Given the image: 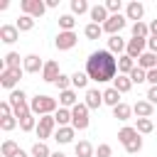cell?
I'll return each instance as SVG.
<instances>
[{"label":"cell","instance_id":"obj_3","mask_svg":"<svg viewBox=\"0 0 157 157\" xmlns=\"http://www.w3.org/2000/svg\"><path fill=\"white\" fill-rule=\"evenodd\" d=\"M29 110L34 113V115H52V110H56V98H52V96H34L32 101H29Z\"/></svg>","mask_w":157,"mask_h":157},{"label":"cell","instance_id":"obj_17","mask_svg":"<svg viewBox=\"0 0 157 157\" xmlns=\"http://www.w3.org/2000/svg\"><path fill=\"white\" fill-rule=\"evenodd\" d=\"M39 69H44L42 59H39L37 54H27V56H25V71H29V74H37Z\"/></svg>","mask_w":157,"mask_h":157},{"label":"cell","instance_id":"obj_18","mask_svg":"<svg viewBox=\"0 0 157 157\" xmlns=\"http://www.w3.org/2000/svg\"><path fill=\"white\" fill-rule=\"evenodd\" d=\"M152 108H155V105H152L150 101H137V103L132 105V113H135L137 118H150V115H152Z\"/></svg>","mask_w":157,"mask_h":157},{"label":"cell","instance_id":"obj_24","mask_svg":"<svg viewBox=\"0 0 157 157\" xmlns=\"http://www.w3.org/2000/svg\"><path fill=\"white\" fill-rule=\"evenodd\" d=\"M113 115H115L118 120H130V115H132V105H128V103H118V105L113 108Z\"/></svg>","mask_w":157,"mask_h":157},{"label":"cell","instance_id":"obj_26","mask_svg":"<svg viewBox=\"0 0 157 157\" xmlns=\"http://www.w3.org/2000/svg\"><path fill=\"white\" fill-rule=\"evenodd\" d=\"M54 118H56V125H59V128H66V125L71 123V108H59V110L54 113Z\"/></svg>","mask_w":157,"mask_h":157},{"label":"cell","instance_id":"obj_19","mask_svg":"<svg viewBox=\"0 0 157 157\" xmlns=\"http://www.w3.org/2000/svg\"><path fill=\"white\" fill-rule=\"evenodd\" d=\"M137 66H140V69H145V71H150V69H157V54H152V52H145V54L137 59Z\"/></svg>","mask_w":157,"mask_h":157},{"label":"cell","instance_id":"obj_7","mask_svg":"<svg viewBox=\"0 0 157 157\" xmlns=\"http://www.w3.org/2000/svg\"><path fill=\"white\" fill-rule=\"evenodd\" d=\"M20 5H22V12L29 15V17H42L44 10H47V5L42 0H22Z\"/></svg>","mask_w":157,"mask_h":157},{"label":"cell","instance_id":"obj_25","mask_svg":"<svg viewBox=\"0 0 157 157\" xmlns=\"http://www.w3.org/2000/svg\"><path fill=\"white\" fill-rule=\"evenodd\" d=\"M142 15H145V7H142V2H137V0H135V2H130V5H128V17H130V20L140 22V17H142Z\"/></svg>","mask_w":157,"mask_h":157},{"label":"cell","instance_id":"obj_14","mask_svg":"<svg viewBox=\"0 0 157 157\" xmlns=\"http://www.w3.org/2000/svg\"><path fill=\"white\" fill-rule=\"evenodd\" d=\"M88 108H101L103 105V93L98 91V88H88L86 91V101H83Z\"/></svg>","mask_w":157,"mask_h":157},{"label":"cell","instance_id":"obj_43","mask_svg":"<svg viewBox=\"0 0 157 157\" xmlns=\"http://www.w3.org/2000/svg\"><path fill=\"white\" fill-rule=\"evenodd\" d=\"M69 86H71V76L61 74V76L56 78V88H59V91H69Z\"/></svg>","mask_w":157,"mask_h":157},{"label":"cell","instance_id":"obj_29","mask_svg":"<svg viewBox=\"0 0 157 157\" xmlns=\"http://www.w3.org/2000/svg\"><path fill=\"white\" fill-rule=\"evenodd\" d=\"M71 140H74V128H71V125H66V128H59V130H56V142L66 145V142H71Z\"/></svg>","mask_w":157,"mask_h":157},{"label":"cell","instance_id":"obj_46","mask_svg":"<svg viewBox=\"0 0 157 157\" xmlns=\"http://www.w3.org/2000/svg\"><path fill=\"white\" fill-rule=\"evenodd\" d=\"M147 101L155 105L157 103V86H150V91H147Z\"/></svg>","mask_w":157,"mask_h":157},{"label":"cell","instance_id":"obj_28","mask_svg":"<svg viewBox=\"0 0 157 157\" xmlns=\"http://www.w3.org/2000/svg\"><path fill=\"white\" fill-rule=\"evenodd\" d=\"M17 123H20V130H25V132H29V130H37V123H34V113H27V115H22Z\"/></svg>","mask_w":157,"mask_h":157},{"label":"cell","instance_id":"obj_40","mask_svg":"<svg viewBox=\"0 0 157 157\" xmlns=\"http://www.w3.org/2000/svg\"><path fill=\"white\" fill-rule=\"evenodd\" d=\"M71 10H74L76 15H83L86 10L91 12V7H88V2H86V0H71Z\"/></svg>","mask_w":157,"mask_h":157},{"label":"cell","instance_id":"obj_49","mask_svg":"<svg viewBox=\"0 0 157 157\" xmlns=\"http://www.w3.org/2000/svg\"><path fill=\"white\" fill-rule=\"evenodd\" d=\"M150 37H157V20L150 22Z\"/></svg>","mask_w":157,"mask_h":157},{"label":"cell","instance_id":"obj_10","mask_svg":"<svg viewBox=\"0 0 157 157\" xmlns=\"http://www.w3.org/2000/svg\"><path fill=\"white\" fill-rule=\"evenodd\" d=\"M123 27H125V17H123V15H110L108 22L103 25V32H108V34L113 37V34H120Z\"/></svg>","mask_w":157,"mask_h":157},{"label":"cell","instance_id":"obj_33","mask_svg":"<svg viewBox=\"0 0 157 157\" xmlns=\"http://www.w3.org/2000/svg\"><path fill=\"white\" fill-rule=\"evenodd\" d=\"M74 25H76L74 15H61V17H59V27H61V32H74Z\"/></svg>","mask_w":157,"mask_h":157},{"label":"cell","instance_id":"obj_23","mask_svg":"<svg viewBox=\"0 0 157 157\" xmlns=\"http://www.w3.org/2000/svg\"><path fill=\"white\" fill-rule=\"evenodd\" d=\"M135 69V61H132V56H128V54H123L120 59H118V71L123 74V76H128L130 71Z\"/></svg>","mask_w":157,"mask_h":157},{"label":"cell","instance_id":"obj_13","mask_svg":"<svg viewBox=\"0 0 157 157\" xmlns=\"http://www.w3.org/2000/svg\"><path fill=\"white\" fill-rule=\"evenodd\" d=\"M17 37H20V29H17V25H2L0 27V39L2 42H17Z\"/></svg>","mask_w":157,"mask_h":157},{"label":"cell","instance_id":"obj_27","mask_svg":"<svg viewBox=\"0 0 157 157\" xmlns=\"http://www.w3.org/2000/svg\"><path fill=\"white\" fill-rule=\"evenodd\" d=\"M115 83H113V88H118L120 93H125V91H130L132 88V81H130V76H123V74H118V78H113Z\"/></svg>","mask_w":157,"mask_h":157},{"label":"cell","instance_id":"obj_31","mask_svg":"<svg viewBox=\"0 0 157 157\" xmlns=\"http://www.w3.org/2000/svg\"><path fill=\"white\" fill-rule=\"evenodd\" d=\"M135 130H137L140 135H147V132H152V130H155V123H152L150 118H137V125H135Z\"/></svg>","mask_w":157,"mask_h":157},{"label":"cell","instance_id":"obj_9","mask_svg":"<svg viewBox=\"0 0 157 157\" xmlns=\"http://www.w3.org/2000/svg\"><path fill=\"white\" fill-rule=\"evenodd\" d=\"M20 76H22V69H2L0 71V86L2 88H12Z\"/></svg>","mask_w":157,"mask_h":157},{"label":"cell","instance_id":"obj_1","mask_svg":"<svg viewBox=\"0 0 157 157\" xmlns=\"http://www.w3.org/2000/svg\"><path fill=\"white\" fill-rule=\"evenodd\" d=\"M115 69H118V61L108 49H98V52L88 54V59H86V74H88V78H93L98 83L115 78Z\"/></svg>","mask_w":157,"mask_h":157},{"label":"cell","instance_id":"obj_22","mask_svg":"<svg viewBox=\"0 0 157 157\" xmlns=\"http://www.w3.org/2000/svg\"><path fill=\"white\" fill-rule=\"evenodd\" d=\"M103 103H108V105H113V108H115L118 103H123V101H120V91L113 88V86L105 88V91H103Z\"/></svg>","mask_w":157,"mask_h":157},{"label":"cell","instance_id":"obj_11","mask_svg":"<svg viewBox=\"0 0 157 157\" xmlns=\"http://www.w3.org/2000/svg\"><path fill=\"white\" fill-rule=\"evenodd\" d=\"M61 76V69L56 61H44V69H42V78L49 81V83H56V78Z\"/></svg>","mask_w":157,"mask_h":157},{"label":"cell","instance_id":"obj_36","mask_svg":"<svg viewBox=\"0 0 157 157\" xmlns=\"http://www.w3.org/2000/svg\"><path fill=\"white\" fill-rule=\"evenodd\" d=\"M128 76H130V81H132V83H142V81H147V71H145V69H140L137 64H135V69H132Z\"/></svg>","mask_w":157,"mask_h":157},{"label":"cell","instance_id":"obj_16","mask_svg":"<svg viewBox=\"0 0 157 157\" xmlns=\"http://www.w3.org/2000/svg\"><path fill=\"white\" fill-rule=\"evenodd\" d=\"M128 49V42L120 37V34H113L110 39H108V52L110 54H120V52H125Z\"/></svg>","mask_w":157,"mask_h":157},{"label":"cell","instance_id":"obj_39","mask_svg":"<svg viewBox=\"0 0 157 157\" xmlns=\"http://www.w3.org/2000/svg\"><path fill=\"white\" fill-rule=\"evenodd\" d=\"M5 69H20V54L17 52H7L5 54Z\"/></svg>","mask_w":157,"mask_h":157},{"label":"cell","instance_id":"obj_38","mask_svg":"<svg viewBox=\"0 0 157 157\" xmlns=\"http://www.w3.org/2000/svg\"><path fill=\"white\" fill-rule=\"evenodd\" d=\"M32 157H52L47 142H34V145H32Z\"/></svg>","mask_w":157,"mask_h":157},{"label":"cell","instance_id":"obj_15","mask_svg":"<svg viewBox=\"0 0 157 157\" xmlns=\"http://www.w3.org/2000/svg\"><path fill=\"white\" fill-rule=\"evenodd\" d=\"M108 10H105V5H93L91 7V20L96 22V25H105L108 22Z\"/></svg>","mask_w":157,"mask_h":157},{"label":"cell","instance_id":"obj_5","mask_svg":"<svg viewBox=\"0 0 157 157\" xmlns=\"http://www.w3.org/2000/svg\"><path fill=\"white\" fill-rule=\"evenodd\" d=\"M71 128L74 130H86L88 128V105L86 103H76L71 108Z\"/></svg>","mask_w":157,"mask_h":157},{"label":"cell","instance_id":"obj_6","mask_svg":"<svg viewBox=\"0 0 157 157\" xmlns=\"http://www.w3.org/2000/svg\"><path fill=\"white\" fill-rule=\"evenodd\" d=\"M54 125H56V118L54 115H42L39 118V123H37V137H39V142H44V137L52 135Z\"/></svg>","mask_w":157,"mask_h":157},{"label":"cell","instance_id":"obj_30","mask_svg":"<svg viewBox=\"0 0 157 157\" xmlns=\"http://www.w3.org/2000/svg\"><path fill=\"white\" fill-rule=\"evenodd\" d=\"M86 83H88V74H86V71H74V74H71V86L86 88Z\"/></svg>","mask_w":157,"mask_h":157},{"label":"cell","instance_id":"obj_12","mask_svg":"<svg viewBox=\"0 0 157 157\" xmlns=\"http://www.w3.org/2000/svg\"><path fill=\"white\" fill-rule=\"evenodd\" d=\"M76 32H59L56 34V49H71L76 44Z\"/></svg>","mask_w":157,"mask_h":157},{"label":"cell","instance_id":"obj_2","mask_svg":"<svg viewBox=\"0 0 157 157\" xmlns=\"http://www.w3.org/2000/svg\"><path fill=\"white\" fill-rule=\"evenodd\" d=\"M118 140H120V145L125 147V152H130V155H135V152L142 150V137H140V132H137L135 128H130V125L120 128Z\"/></svg>","mask_w":157,"mask_h":157},{"label":"cell","instance_id":"obj_45","mask_svg":"<svg viewBox=\"0 0 157 157\" xmlns=\"http://www.w3.org/2000/svg\"><path fill=\"white\" fill-rule=\"evenodd\" d=\"M7 115H15V113H12L10 101H2V103H0V118H7Z\"/></svg>","mask_w":157,"mask_h":157},{"label":"cell","instance_id":"obj_35","mask_svg":"<svg viewBox=\"0 0 157 157\" xmlns=\"http://www.w3.org/2000/svg\"><path fill=\"white\" fill-rule=\"evenodd\" d=\"M147 34H150V25H145V22H135L132 25V37L147 39Z\"/></svg>","mask_w":157,"mask_h":157},{"label":"cell","instance_id":"obj_50","mask_svg":"<svg viewBox=\"0 0 157 157\" xmlns=\"http://www.w3.org/2000/svg\"><path fill=\"white\" fill-rule=\"evenodd\" d=\"M12 157H27V152H25V150H22V147H20V150H17V152H15V155H12Z\"/></svg>","mask_w":157,"mask_h":157},{"label":"cell","instance_id":"obj_20","mask_svg":"<svg viewBox=\"0 0 157 157\" xmlns=\"http://www.w3.org/2000/svg\"><path fill=\"white\" fill-rule=\"evenodd\" d=\"M59 103H61V108H74L76 103H78V98H76V91H61L59 93Z\"/></svg>","mask_w":157,"mask_h":157},{"label":"cell","instance_id":"obj_32","mask_svg":"<svg viewBox=\"0 0 157 157\" xmlns=\"http://www.w3.org/2000/svg\"><path fill=\"white\" fill-rule=\"evenodd\" d=\"M83 34H86L88 39H98V37L103 34V25H96V22H91V25H86Z\"/></svg>","mask_w":157,"mask_h":157},{"label":"cell","instance_id":"obj_51","mask_svg":"<svg viewBox=\"0 0 157 157\" xmlns=\"http://www.w3.org/2000/svg\"><path fill=\"white\" fill-rule=\"evenodd\" d=\"M52 157H66L64 152H52Z\"/></svg>","mask_w":157,"mask_h":157},{"label":"cell","instance_id":"obj_41","mask_svg":"<svg viewBox=\"0 0 157 157\" xmlns=\"http://www.w3.org/2000/svg\"><path fill=\"white\" fill-rule=\"evenodd\" d=\"M15 125H17V118H15V115H7V118H0V128H2L5 132H7V130H12Z\"/></svg>","mask_w":157,"mask_h":157},{"label":"cell","instance_id":"obj_34","mask_svg":"<svg viewBox=\"0 0 157 157\" xmlns=\"http://www.w3.org/2000/svg\"><path fill=\"white\" fill-rule=\"evenodd\" d=\"M32 27H34V17H29V15L17 17V29H20V32H29Z\"/></svg>","mask_w":157,"mask_h":157},{"label":"cell","instance_id":"obj_42","mask_svg":"<svg viewBox=\"0 0 157 157\" xmlns=\"http://www.w3.org/2000/svg\"><path fill=\"white\" fill-rule=\"evenodd\" d=\"M113 155V147L108 145V142H101L98 147H96V157H110Z\"/></svg>","mask_w":157,"mask_h":157},{"label":"cell","instance_id":"obj_37","mask_svg":"<svg viewBox=\"0 0 157 157\" xmlns=\"http://www.w3.org/2000/svg\"><path fill=\"white\" fill-rule=\"evenodd\" d=\"M17 150H20V147H17V142H12V140H5V142L0 145V155H2V157H12Z\"/></svg>","mask_w":157,"mask_h":157},{"label":"cell","instance_id":"obj_8","mask_svg":"<svg viewBox=\"0 0 157 157\" xmlns=\"http://www.w3.org/2000/svg\"><path fill=\"white\" fill-rule=\"evenodd\" d=\"M145 47H147V39L132 37V39L128 42V49H125V54H128V56H132V59H140V56L145 54Z\"/></svg>","mask_w":157,"mask_h":157},{"label":"cell","instance_id":"obj_21","mask_svg":"<svg viewBox=\"0 0 157 157\" xmlns=\"http://www.w3.org/2000/svg\"><path fill=\"white\" fill-rule=\"evenodd\" d=\"M76 157H93L96 155V147L88 142V140H81V142H76Z\"/></svg>","mask_w":157,"mask_h":157},{"label":"cell","instance_id":"obj_48","mask_svg":"<svg viewBox=\"0 0 157 157\" xmlns=\"http://www.w3.org/2000/svg\"><path fill=\"white\" fill-rule=\"evenodd\" d=\"M147 47L152 54H157V37H147Z\"/></svg>","mask_w":157,"mask_h":157},{"label":"cell","instance_id":"obj_4","mask_svg":"<svg viewBox=\"0 0 157 157\" xmlns=\"http://www.w3.org/2000/svg\"><path fill=\"white\" fill-rule=\"evenodd\" d=\"M10 105H12V113H15V118L20 120L22 115H27V113H32L29 110V103H27V93L22 91V88H15L12 93H10Z\"/></svg>","mask_w":157,"mask_h":157},{"label":"cell","instance_id":"obj_47","mask_svg":"<svg viewBox=\"0 0 157 157\" xmlns=\"http://www.w3.org/2000/svg\"><path fill=\"white\" fill-rule=\"evenodd\" d=\"M147 81H150L152 86H157V69H150V71H147Z\"/></svg>","mask_w":157,"mask_h":157},{"label":"cell","instance_id":"obj_44","mask_svg":"<svg viewBox=\"0 0 157 157\" xmlns=\"http://www.w3.org/2000/svg\"><path fill=\"white\" fill-rule=\"evenodd\" d=\"M120 7H123L120 0H108V2H105V10L113 12V15H120Z\"/></svg>","mask_w":157,"mask_h":157}]
</instances>
